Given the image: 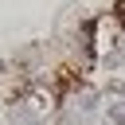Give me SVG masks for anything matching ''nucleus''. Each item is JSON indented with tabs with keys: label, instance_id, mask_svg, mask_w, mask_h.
<instances>
[{
	"label": "nucleus",
	"instance_id": "1",
	"mask_svg": "<svg viewBox=\"0 0 125 125\" xmlns=\"http://www.w3.org/2000/svg\"><path fill=\"white\" fill-rule=\"evenodd\" d=\"M59 102H62V94L55 82H47V78L31 82V86L12 94L8 125H43V121H51V113H59Z\"/></svg>",
	"mask_w": 125,
	"mask_h": 125
},
{
	"label": "nucleus",
	"instance_id": "2",
	"mask_svg": "<svg viewBox=\"0 0 125 125\" xmlns=\"http://www.w3.org/2000/svg\"><path fill=\"white\" fill-rule=\"evenodd\" d=\"M98 102H102V90L82 82L78 90L62 94V102H59V125H94Z\"/></svg>",
	"mask_w": 125,
	"mask_h": 125
},
{
	"label": "nucleus",
	"instance_id": "3",
	"mask_svg": "<svg viewBox=\"0 0 125 125\" xmlns=\"http://www.w3.org/2000/svg\"><path fill=\"white\" fill-rule=\"evenodd\" d=\"M102 62H105L109 70H121V66H125V31L117 35V43H113V51H109V55H105Z\"/></svg>",
	"mask_w": 125,
	"mask_h": 125
}]
</instances>
